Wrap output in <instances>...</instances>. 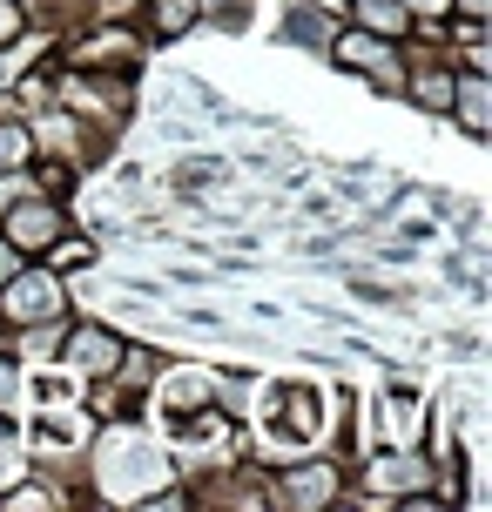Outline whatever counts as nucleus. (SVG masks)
Wrapping results in <instances>:
<instances>
[{
	"instance_id": "5",
	"label": "nucleus",
	"mask_w": 492,
	"mask_h": 512,
	"mask_svg": "<svg viewBox=\"0 0 492 512\" xmlns=\"http://www.w3.org/2000/svg\"><path fill=\"white\" fill-rule=\"evenodd\" d=\"M337 492H344V472L331 459H311V465L277 472V486L263 492V499L270 506H290V512H317V506H337Z\"/></svg>"
},
{
	"instance_id": "11",
	"label": "nucleus",
	"mask_w": 492,
	"mask_h": 512,
	"mask_svg": "<svg viewBox=\"0 0 492 512\" xmlns=\"http://www.w3.org/2000/svg\"><path fill=\"white\" fill-rule=\"evenodd\" d=\"M142 14H149V27L162 41H182L189 27L203 21V0H142Z\"/></svg>"
},
{
	"instance_id": "15",
	"label": "nucleus",
	"mask_w": 492,
	"mask_h": 512,
	"mask_svg": "<svg viewBox=\"0 0 492 512\" xmlns=\"http://www.w3.org/2000/svg\"><path fill=\"white\" fill-rule=\"evenodd\" d=\"M21 27H27L21 0H0V48H7V41H14V34H21Z\"/></svg>"
},
{
	"instance_id": "10",
	"label": "nucleus",
	"mask_w": 492,
	"mask_h": 512,
	"mask_svg": "<svg viewBox=\"0 0 492 512\" xmlns=\"http://www.w3.org/2000/svg\"><path fill=\"white\" fill-rule=\"evenodd\" d=\"M344 7H351V27H364V34H378V41H412L405 0H344Z\"/></svg>"
},
{
	"instance_id": "9",
	"label": "nucleus",
	"mask_w": 492,
	"mask_h": 512,
	"mask_svg": "<svg viewBox=\"0 0 492 512\" xmlns=\"http://www.w3.org/2000/svg\"><path fill=\"white\" fill-rule=\"evenodd\" d=\"M405 102H418L425 115H445L452 108V68L445 61H432V48L412 54V75H405V88H398Z\"/></svg>"
},
{
	"instance_id": "3",
	"label": "nucleus",
	"mask_w": 492,
	"mask_h": 512,
	"mask_svg": "<svg viewBox=\"0 0 492 512\" xmlns=\"http://www.w3.org/2000/svg\"><path fill=\"white\" fill-rule=\"evenodd\" d=\"M371 499H385V506H398V499H412V492H432L439 486V465L425 459V452H405V445H385L378 459H371ZM445 492V486H439ZM452 499V492H445Z\"/></svg>"
},
{
	"instance_id": "12",
	"label": "nucleus",
	"mask_w": 492,
	"mask_h": 512,
	"mask_svg": "<svg viewBox=\"0 0 492 512\" xmlns=\"http://www.w3.org/2000/svg\"><path fill=\"white\" fill-rule=\"evenodd\" d=\"M41 263H48L54 277H81V270H88V263H95V243H88V236H54L48 250H41Z\"/></svg>"
},
{
	"instance_id": "7",
	"label": "nucleus",
	"mask_w": 492,
	"mask_h": 512,
	"mask_svg": "<svg viewBox=\"0 0 492 512\" xmlns=\"http://www.w3.org/2000/svg\"><path fill=\"white\" fill-rule=\"evenodd\" d=\"M68 68H95V75H135V68H142V41H135L129 27L115 21L108 34L81 41V48L68 54Z\"/></svg>"
},
{
	"instance_id": "1",
	"label": "nucleus",
	"mask_w": 492,
	"mask_h": 512,
	"mask_svg": "<svg viewBox=\"0 0 492 512\" xmlns=\"http://www.w3.org/2000/svg\"><path fill=\"white\" fill-rule=\"evenodd\" d=\"M61 310H68V277H54L48 263H21L14 277L0 283V324H7V331L61 324Z\"/></svg>"
},
{
	"instance_id": "18",
	"label": "nucleus",
	"mask_w": 492,
	"mask_h": 512,
	"mask_svg": "<svg viewBox=\"0 0 492 512\" xmlns=\"http://www.w3.org/2000/svg\"><path fill=\"white\" fill-rule=\"evenodd\" d=\"M21 263H27V256H21V250H14V243H7V236H0V283L14 277V270H21Z\"/></svg>"
},
{
	"instance_id": "16",
	"label": "nucleus",
	"mask_w": 492,
	"mask_h": 512,
	"mask_svg": "<svg viewBox=\"0 0 492 512\" xmlns=\"http://www.w3.org/2000/svg\"><path fill=\"white\" fill-rule=\"evenodd\" d=\"M95 14H102V21H135L142 0H95Z\"/></svg>"
},
{
	"instance_id": "8",
	"label": "nucleus",
	"mask_w": 492,
	"mask_h": 512,
	"mask_svg": "<svg viewBox=\"0 0 492 512\" xmlns=\"http://www.w3.org/2000/svg\"><path fill=\"white\" fill-rule=\"evenodd\" d=\"M445 115L466 128V142H486L492 135V81H486V68L452 75V108H445Z\"/></svg>"
},
{
	"instance_id": "6",
	"label": "nucleus",
	"mask_w": 492,
	"mask_h": 512,
	"mask_svg": "<svg viewBox=\"0 0 492 512\" xmlns=\"http://www.w3.org/2000/svg\"><path fill=\"white\" fill-rule=\"evenodd\" d=\"M115 358H122V337L108 331V324H68L61 331V364L75 371V378H108L115 371Z\"/></svg>"
},
{
	"instance_id": "4",
	"label": "nucleus",
	"mask_w": 492,
	"mask_h": 512,
	"mask_svg": "<svg viewBox=\"0 0 492 512\" xmlns=\"http://www.w3.org/2000/svg\"><path fill=\"white\" fill-rule=\"evenodd\" d=\"M61 230H68V209H61V196H21L14 209H0V236H7L21 256H41Z\"/></svg>"
},
{
	"instance_id": "13",
	"label": "nucleus",
	"mask_w": 492,
	"mask_h": 512,
	"mask_svg": "<svg viewBox=\"0 0 492 512\" xmlns=\"http://www.w3.org/2000/svg\"><path fill=\"white\" fill-rule=\"evenodd\" d=\"M14 405H21V364L0 351V418H14Z\"/></svg>"
},
{
	"instance_id": "2",
	"label": "nucleus",
	"mask_w": 492,
	"mask_h": 512,
	"mask_svg": "<svg viewBox=\"0 0 492 512\" xmlns=\"http://www.w3.org/2000/svg\"><path fill=\"white\" fill-rule=\"evenodd\" d=\"M405 41H378V34H364V27H344L331 41V61L337 68H351V75H364L378 95H398L405 88Z\"/></svg>"
},
{
	"instance_id": "17",
	"label": "nucleus",
	"mask_w": 492,
	"mask_h": 512,
	"mask_svg": "<svg viewBox=\"0 0 492 512\" xmlns=\"http://www.w3.org/2000/svg\"><path fill=\"white\" fill-rule=\"evenodd\" d=\"M459 21H492V0H452Z\"/></svg>"
},
{
	"instance_id": "14",
	"label": "nucleus",
	"mask_w": 492,
	"mask_h": 512,
	"mask_svg": "<svg viewBox=\"0 0 492 512\" xmlns=\"http://www.w3.org/2000/svg\"><path fill=\"white\" fill-rule=\"evenodd\" d=\"M21 472H27V459H21V452H14V445H7V418H0V492L14 486Z\"/></svg>"
}]
</instances>
